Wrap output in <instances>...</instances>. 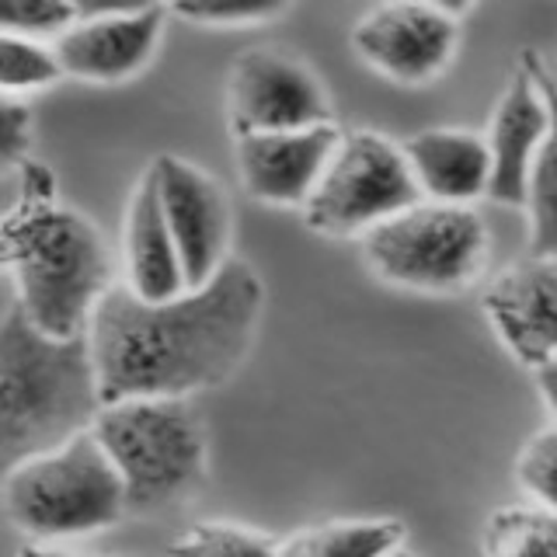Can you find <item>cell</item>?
Instances as JSON below:
<instances>
[{"label":"cell","instance_id":"6da1fadb","mask_svg":"<svg viewBox=\"0 0 557 557\" xmlns=\"http://www.w3.org/2000/svg\"><path fill=\"white\" fill-rule=\"evenodd\" d=\"M265 286L240 258L202 286L144 300L126 283L109 286L84 327L98 400L191 397L231 376L255 342Z\"/></svg>","mask_w":557,"mask_h":557},{"label":"cell","instance_id":"7a4b0ae2","mask_svg":"<svg viewBox=\"0 0 557 557\" xmlns=\"http://www.w3.org/2000/svg\"><path fill=\"white\" fill-rule=\"evenodd\" d=\"M98 405L84 335H46L14 304L0 321V481L91 425Z\"/></svg>","mask_w":557,"mask_h":557},{"label":"cell","instance_id":"3957f363","mask_svg":"<svg viewBox=\"0 0 557 557\" xmlns=\"http://www.w3.org/2000/svg\"><path fill=\"white\" fill-rule=\"evenodd\" d=\"M0 251L14 269L17 307L46 335H84L98 296L112 286L101 231L52 199H28L0 226Z\"/></svg>","mask_w":557,"mask_h":557},{"label":"cell","instance_id":"277c9868","mask_svg":"<svg viewBox=\"0 0 557 557\" xmlns=\"http://www.w3.org/2000/svg\"><path fill=\"white\" fill-rule=\"evenodd\" d=\"M91 432L122 481L126 516L168 512L206 478V425L191 397L104 400Z\"/></svg>","mask_w":557,"mask_h":557},{"label":"cell","instance_id":"5b68a950","mask_svg":"<svg viewBox=\"0 0 557 557\" xmlns=\"http://www.w3.org/2000/svg\"><path fill=\"white\" fill-rule=\"evenodd\" d=\"M0 498L14 527L42 544L101 533L126 516L122 481L91 425L17 463L0 481Z\"/></svg>","mask_w":557,"mask_h":557},{"label":"cell","instance_id":"8992f818","mask_svg":"<svg viewBox=\"0 0 557 557\" xmlns=\"http://www.w3.org/2000/svg\"><path fill=\"white\" fill-rule=\"evenodd\" d=\"M383 283L414 293H460L487 261V226L467 202L414 199L359 234Z\"/></svg>","mask_w":557,"mask_h":557},{"label":"cell","instance_id":"52a82bcc","mask_svg":"<svg viewBox=\"0 0 557 557\" xmlns=\"http://www.w3.org/2000/svg\"><path fill=\"white\" fill-rule=\"evenodd\" d=\"M422 199L405 150L373 129L342 133L307 191L304 220L313 234L359 237L366 226Z\"/></svg>","mask_w":557,"mask_h":557},{"label":"cell","instance_id":"ba28073f","mask_svg":"<svg viewBox=\"0 0 557 557\" xmlns=\"http://www.w3.org/2000/svg\"><path fill=\"white\" fill-rule=\"evenodd\" d=\"M231 129H300L313 122H331V104L313 70L278 49H244L231 66L226 84Z\"/></svg>","mask_w":557,"mask_h":557},{"label":"cell","instance_id":"9c48e42d","mask_svg":"<svg viewBox=\"0 0 557 557\" xmlns=\"http://www.w3.org/2000/svg\"><path fill=\"white\" fill-rule=\"evenodd\" d=\"M352 49L362 63L397 84L440 77L457 49V17L425 0H383L352 28Z\"/></svg>","mask_w":557,"mask_h":557},{"label":"cell","instance_id":"30bf717a","mask_svg":"<svg viewBox=\"0 0 557 557\" xmlns=\"http://www.w3.org/2000/svg\"><path fill=\"white\" fill-rule=\"evenodd\" d=\"M161 213L178 251L185 286H202L213 275L231 244V206L220 185L202 168L182 161L174 153H161L150 164Z\"/></svg>","mask_w":557,"mask_h":557},{"label":"cell","instance_id":"8fae6325","mask_svg":"<svg viewBox=\"0 0 557 557\" xmlns=\"http://www.w3.org/2000/svg\"><path fill=\"white\" fill-rule=\"evenodd\" d=\"M481 307L519 366L533 373L557 362V255L527 251L484 286Z\"/></svg>","mask_w":557,"mask_h":557},{"label":"cell","instance_id":"7c38bea8","mask_svg":"<svg viewBox=\"0 0 557 557\" xmlns=\"http://www.w3.org/2000/svg\"><path fill=\"white\" fill-rule=\"evenodd\" d=\"M554 122H550V98L544 77L536 74L533 60L522 63L505 95L495 104L492 129H487V199H495L502 206H522V191H527L530 171L536 164L540 150L550 144Z\"/></svg>","mask_w":557,"mask_h":557},{"label":"cell","instance_id":"4fadbf2b","mask_svg":"<svg viewBox=\"0 0 557 557\" xmlns=\"http://www.w3.org/2000/svg\"><path fill=\"white\" fill-rule=\"evenodd\" d=\"M335 122L237 136L240 185L265 206H300L338 144Z\"/></svg>","mask_w":557,"mask_h":557},{"label":"cell","instance_id":"5bb4252c","mask_svg":"<svg viewBox=\"0 0 557 557\" xmlns=\"http://www.w3.org/2000/svg\"><path fill=\"white\" fill-rule=\"evenodd\" d=\"M164 8L136 11V14H109V17H81L57 32L52 57L60 74L91 81V84H119L139 74L157 42H161Z\"/></svg>","mask_w":557,"mask_h":557},{"label":"cell","instance_id":"9a60e30c","mask_svg":"<svg viewBox=\"0 0 557 557\" xmlns=\"http://www.w3.org/2000/svg\"><path fill=\"white\" fill-rule=\"evenodd\" d=\"M405 161L422 199L440 202H474L487 191V144L484 136L467 129H425L411 136Z\"/></svg>","mask_w":557,"mask_h":557},{"label":"cell","instance_id":"2e32d148","mask_svg":"<svg viewBox=\"0 0 557 557\" xmlns=\"http://www.w3.org/2000/svg\"><path fill=\"white\" fill-rule=\"evenodd\" d=\"M126 286L144 296V300H168V296L185 289L178 251L168 231V220L161 213V199H157V185L150 168L144 178L136 182L129 206H126Z\"/></svg>","mask_w":557,"mask_h":557},{"label":"cell","instance_id":"e0dca14e","mask_svg":"<svg viewBox=\"0 0 557 557\" xmlns=\"http://www.w3.org/2000/svg\"><path fill=\"white\" fill-rule=\"evenodd\" d=\"M405 522L400 519H331L313 522L275 540V554L286 557H380L400 547Z\"/></svg>","mask_w":557,"mask_h":557},{"label":"cell","instance_id":"ac0fdd59","mask_svg":"<svg viewBox=\"0 0 557 557\" xmlns=\"http://www.w3.org/2000/svg\"><path fill=\"white\" fill-rule=\"evenodd\" d=\"M484 554L492 557H550L557 554V512L554 505H509L484 527Z\"/></svg>","mask_w":557,"mask_h":557},{"label":"cell","instance_id":"d6986e66","mask_svg":"<svg viewBox=\"0 0 557 557\" xmlns=\"http://www.w3.org/2000/svg\"><path fill=\"white\" fill-rule=\"evenodd\" d=\"M60 63L52 57V49L35 42L32 35L0 32V91H39V87L57 84Z\"/></svg>","mask_w":557,"mask_h":557},{"label":"cell","instance_id":"ffe728a7","mask_svg":"<svg viewBox=\"0 0 557 557\" xmlns=\"http://www.w3.org/2000/svg\"><path fill=\"white\" fill-rule=\"evenodd\" d=\"M185 557H234V554H275V536L240 527V522H199L168 544Z\"/></svg>","mask_w":557,"mask_h":557},{"label":"cell","instance_id":"44dd1931","mask_svg":"<svg viewBox=\"0 0 557 557\" xmlns=\"http://www.w3.org/2000/svg\"><path fill=\"white\" fill-rule=\"evenodd\" d=\"M530 216V251L533 255H557V196H554V139L540 150L530 171L522 206Z\"/></svg>","mask_w":557,"mask_h":557},{"label":"cell","instance_id":"7402d4cb","mask_svg":"<svg viewBox=\"0 0 557 557\" xmlns=\"http://www.w3.org/2000/svg\"><path fill=\"white\" fill-rule=\"evenodd\" d=\"M171 14L191 25H248L289 8V0H168Z\"/></svg>","mask_w":557,"mask_h":557},{"label":"cell","instance_id":"603a6c76","mask_svg":"<svg viewBox=\"0 0 557 557\" xmlns=\"http://www.w3.org/2000/svg\"><path fill=\"white\" fill-rule=\"evenodd\" d=\"M516 474H519L522 492H527L533 502L554 505V495H557V429H554V418H547V425L540 429L527 443V449L519 453Z\"/></svg>","mask_w":557,"mask_h":557},{"label":"cell","instance_id":"cb8c5ba5","mask_svg":"<svg viewBox=\"0 0 557 557\" xmlns=\"http://www.w3.org/2000/svg\"><path fill=\"white\" fill-rule=\"evenodd\" d=\"M74 22L70 0H0V32L14 35H49Z\"/></svg>","mask_w":557,"mask_h":557},{"label":"cell","instance_id":"d4e9b609","mask_svg":"<svg viewBox=\"0 0 557 557\" xmlns=\"http://www.w3.org/2000/svg\"><path fill=\"white\" fill-rule=\"evenodd\" d=\"M32 112L22 98L0 91V174H8L28 157Z\"/></svg>","mask_w":557,"mask_h":557},{"label":"cell","instance_id":"484cf974","mask_svg":"<svg viewBox=\"0 0 557 557\" xmlns=\"http://www.w3.org/2000/svg\"><path fill=\"white\" fill-rule=\"evenodd\" d=\"M150 8H164V0H70L74 22H81V17L136 14V11H150Z\"/></svg>","mask_w":557,"mask_h":557},{"label":"cell","instance_id":"4316f807","mask_svg":"<svg viewBox=\"0 0 557 557\" xmlns=\"http://www.w3.org/2000/svg\"><path fill=\"white\" fill-rule=\"evenodd\" d=\"M425 4L440 8V11H446V14H453V17H460V14L470 8V0H425Z\"/></svg>","mask_w":557,"mask_h":557},{"label":"cell","instance_id":"83f0119b","mask_svg":"<svg viewBox=\"0 0 557 557\" xmlns=\"http://www.w3.org/2000/svg\"><path fill=\"white\" fill-rule=\"evenodd\" d=\"M0 265H4V251H0Z\"/></svg>","mask_w":557,"mask_h":557}]
</instances>
